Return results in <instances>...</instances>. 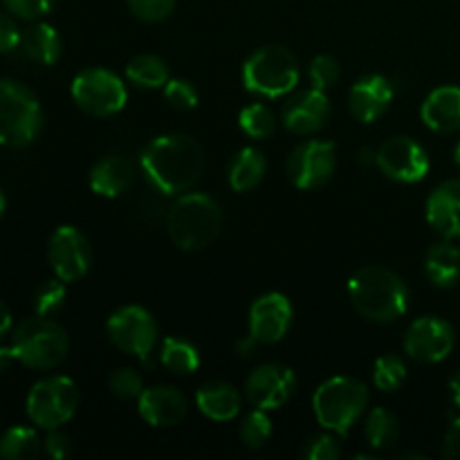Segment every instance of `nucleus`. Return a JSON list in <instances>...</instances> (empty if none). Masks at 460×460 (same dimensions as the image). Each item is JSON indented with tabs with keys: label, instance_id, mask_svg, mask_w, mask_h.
Masks as SVG:
<instances>
[{
	"label": "nucleus",
	"instance_id": "obj_1",
	"mask_svg": "<svg viewBox=\"0 0 460 460\" xmlns=\"http://www.w3.org/2000/svg\"><path fill=\"white\" fill-rule=\"evenodd\" d=\"M139 162L148 184L164 196L187 193L205 171L202 146L184 133H169L151 139Z\"/></svg>",
	"mask_w": 460,
	"mask_h": 460
},
{
	"label": "nucleus",
	"instance_id": "obj_2",
	"mask_svg": "<svg viewBox=\"0 0 460 460\" xmlns=\"http://www.w3.org/2000/svg\"><path fill=\"white\" fill-rule=\"evenodd\" d=\"M349 296L353 308L376 323L398 322L409 308L407 283L382 265L359 270L349 281Z\"/></svg>",
	"mask_w": 460,
	"mask_h": 460
},
{
	"label": "nucleus",
	"instance_id": "obj_3",
	"mask_svg": "<svg viewBox=\"0 0 460 460\" xmlns=\"http://www.w3.org/2000/svg\"><path fill=\"white\" fill-rule=\"evenodd\" d=\"M166 229L173 245L180 250H205L223 229V211L207 193H180L166 216Z\"/></svg>",
	"mask_w": 460,
	"mask_h": 460
},
{
	"label": "nucleus",
	"instance_id": "obj_4",
	"mask_svg": "<svg viewBox=\"0 0 460 460\" xmlns=\"http://www.w3.org/2000/svg\"><path fill=\"white\" fill-rule=\"evenodd\" d=\"M368 389L355 377H331L313 395V411L319 425L337 436H349L368 407Z\"/></svg>",
	"mask_w": 460,
	"mask_h": 460
},
{
	"label": "nucleus",
	"instance_id": "obj_5",
	"mask_svg": "<svg viewBox=\"0 0 460 460\" xmlns=\"http://www.w3.org/2000/svg\"><path fill=\"white\" fill-rule=\"evenodd\" d=\"M12 349L16 362L34 371H49L66 362L70 353V337L61 323L36 314L18 323L12 335Z\"/></svg>",
	"mask_w": 460,
	"mask_h": 460
},
{
	"label": "nucleus",
	"instance_id": "obj_6",
	"mask_svg": "<svg viewBox=\"0 0 460 460\" xmlns=\"http://www.w3.org/2000/svg\"><path fill=\"white\" fill-rule=\"evenodd\" d=\"M40 128L43 108L34 90L16 79H0V146H30Z\"/></svg>",
	"mask_w": 460,
	"mask_h": 460
},
{
	"label": "nucleus",
	"instance_id": "obj_7",
	"mask_svg": "<svg viewBox=\"0 0 460 460\" xmlns=\"http://www.w3.org/2000/svg\"><path fill=\"white\" fill-rule=\"evenodd\" d=\"M299 61L283 45L256 49L243 66V85L259 97L277 99L290 94L299 84Z\"/></svg>",
	"mask_w": 460,
	"mask_h": 460
},
{
	"label": "nucleus",
	"instance_id": "obj_8",
	"mask_svg": "<svg viewBox=\"0 0 460 460\" xmlns=\"http://www.w3.org/2000/svg\"><path fill=\"white\" fill-rule=\"evenodd\" d=\"M79 386L66 376H49L27 394V418L40 429H61L79 409Z\"/></svg>",
	"mask_w": 460,
	"mask_h": 460
},
{
	"label": "nucleus",
	"instance_id": "obj_9",
	"mask_svg": "<svg viewBox=\"0 0 460 460\" xmlns=\"http://www.w3.org/2000/svg\"><path fill=\"white\" fill-rule=\"evenodd\" d=\"M72 99L93 117H112L124 111L128 90L121 76L106 67H85L72 81Z\"/></svg>",
	"mask_w": 460,
	"mask_h": 460
},
{
	"label": "nucleus",
	"instance_id": "obj_10",
	"mask_svg": "<svg viewBox=\"0 0 460 460\" xmlns=\"http://www.w3.org/2000/svg\"><path fill=\"white\" fill-rule=\"evenodd\" d=\"M106 332L117 350L139 359L151 358L157 340H160L155 317L142 305H124V308L115 310L108 319Z\"/></svg>",
	"mask_w": 460,
	"mask_h": 460
},
{
	"label": "nucleus",
	"instance_id": "obj_11",
	"mask_svg": "<svg viewBox=\"0 0 460 460\" xmlns=\"http://www.w3.org/2000/svg\"><path fill=\"white\" fill-rule=\"evenodd\" d=\"M286 169L290 182L301 191L323 187L337 169L335 144L323 139H305L292 148Z\"/></svg>",
	"mask_w": 460,
	"mask_h": 460
},
{
	"label": "nucleus",
	"instance_id": "obj_12",
	"mask_svg": "<svg viewBox=\"0 0 460 460\" xmlns=\"http://www.w3.org/2000/svg\"><path fill=\"white\" fill-rule=\"evenodd\" d=\"M48 259L54 274L61 281L75 283L88 274L90 265H93V247L81 229L72 227V225H61L49 236Z\"/></svg>",
	"mask_w": 460,
	"mask_h": 460
},
{
	"label": "nucleus",
	"instance_id": "obj_13",
	"mask_svg": "<svg viewBox=\"0 0 460 460\" xmlns=\"http://www.w3.org/2000/svg\"><path fill=\"white\" fill-rule=\"evenodd\" d=\"M376 164L389 180L400 184H416L429 173V155L411 137H391L377 148Z\"/></svg>",
	"mask_w": 460,
	"mask_h": 460
},
{
	"label": "nucleus",
	"instance_id": "obj_14",
	"mask_svg": "<svg viewBox=\"0 0 460 460\" xmlns=\"http://www.w3.org/2000/svg\"><path fill=\"white\" fill-rule=\"evenodd\" d=\"M404 353L418 364H438L452 355L456 332L449 322L440 317H420L409 326L404 335Z\"/></svg>",
	"mask_w": 460,
	"mask_h": 460
},
{
	"label": "nucleus",
	"instance_id": "obj_15",
	"mask_svg": "<svg viewBox=\"0 0 460 460\" xmlns=\"http://www.w3.org/2000/svg\"><path fill=\"white\" fill-rule=\"evenodd\" d=\"M296 391V376L290 367L279 362L261 364L245 382V395L256 409L277 411L290 402Z\"/></svg>",
	"mask_w": 460,
	"mask_h": 460
},
{
	"label": "nucleus",
	"instance_id": "obj_16",
	"mask_svg": "<svg viewBox=\"0 0 460 460\" xmlns=\"http://www.w3.org/2000/svg\"><path fill=\"white\" fill-rule=\"evenodd\" d=\"M295 317L290 299L281 292L259 296L250 308V335L261 344H277L288 335Z\"/></svg>",
	"mask_w": 460,
	"mask_h": 460
},
{
	"label": "nucleus",
	"instance_id": "obj_17",
	"mask_svg": "<svg viewBox=\"0 0 460 460\" xmlns=\"http://www.w3.org/2000/svg\"><path fill=\"white\" fill-rule=\"evenodd\" d=\"M328 117H331V99L326 90H319L314 85L292 94L281 112L286 130H290L292 135H304V137L319 133L326 126Z\"/></svg>",
	"mask_w": 460,
	"mask_h": 460
},
{
	"label": "nucleus",
	"instance_id": "obj_18",
	"mask_svg": "<svg viewBox=\"0 0 460 460\" xmlns=\"http://www.w3.org/2000/svg\"><path fill=\"white\" fill-rule=\"evenodd\" d=\"M137 411L151 427L169 429V427L180 425L184 420L189 404L182 391L162 385L142 391V395L137 398Z\"/></svg>",
	"mask_w": 460,
	"mask_h": 460
},
{
	"label": "nucleus",
	"instance_id": "obj_19",
	"mask_svg": "<svg viewBox=\"0 0 460 460\" xmlns=\"http://www.w3.org/2000/svg\"><path fill=\"white\" fill-rule=\"evenodd\" d=\"M394 102V85L382 75H367L353 84L349 93L350 115L362 124H373L389 111Z\"/></svg>",
	"mask_w": 460,
	"mask_h": 460
},
{
	"label": "nucleus",
	"instance_id": "obj_20",
	"mask_svg": "<svg viewBox=\"0 0 460 460\" xmlns=\"http://www.w3.org/2000/svg\"><path fill=\"white\" fill-rule=\"evenodd\" d=\"M427 220L447 241L460 238V178L440 182L427 198Z\"/></svg>",
	"mask_w": 460,
	"mask_h": 460
},
{
	"label": "nucleus",
	"instance_id": "obj_21",
	"mask_svg": "<svg viewBox=\"0 0 460 460\" xmlns=\"http://www.w3.org/2000/svg\"><path fill=\"white\" fill-rule=\"evenodd\" d=\"M422 124L434 133H458L460 130V85H440L431 90L420 106Z\"/></svg>",
	"mask_w": 460,
	"mask_h": 460
},
{
	"label": "nucleus",
	"instance_id": "obj_22",
	"mask_svg": "<svg viewBox=\"0 0 460 460\" xmlns=\"http://www.w3.org/2000/svg\"><path fill=\"white\" fill-rule=\"evenodd\" d=\"M133 162L121 155H106L90 171V189L102 198H119L135 182Z\"/></svg>",
	"mask_w": 460,
	"mask_h": 460
},
{
	"label": "nucleus",
	"instance_id": "obj_23",
	"mask_svg": "<svg viewBox=\"0 0 460 460\" xmlns=\"http://www.w3.org/2000/svg\"><path fill=\"white\" fill-rule=\"evenodd\" d=\"M196 404L202 416L209 420L227 422L241 413V395L234 389V385L223 380L202 385L196 394Z\"/></svg>",
	"mask_w": 460,
	"mask_h": 460
},
{
	"label": "nucleus",
	"instance_id": "obj_24",
	"mask_svg": "<svg viewBox=\"0 0 460 460\" xmlns=\"http://www.w3.org/2000/svg\"><path fill=\"white\" fill-rule=\"evenodd\" d=\"M18 49L25 54L30 61L40 63V66H54L61 58L63 43L58 31L49 22L34 21L30 27L21 31V43Z\"/></svg>",
	"mask_w": 460,
	"mask_h": 460
},
{
	"label": "nucleus",
	"instance_id": "obj_25",
	"mask_svg": "<svg viewBox=\"0 0 460 460\" xmlns=\"http://www.w3.org/2000/svg\"><path fill=\"white\" fill-rule=\"evenodd\" d=\"M265 171H268V160H265L263 151H259V148L254 146L243 148V151H238V155H234V160L229 162V187L238 193L252 191V189H256L263 182Z\"/></svg>",
	"mask_w": 460,
	"mask_h": 460
},
{
	"label": "nucleus",
	"instance_id": "obj_26",
	"mask_svg": "<svg viewBox=\"0 0 460 460\" xmlns=\"http://www.w3.org/2000/svg\"><path fill=\"white\" fill-rule=\"evenodd\" d=\"M425 272L436 288H454L460 279V250L445 238L436 243L425 259Z\"/></svg>",
	"mask_w": 460,
	"mask_h": 460
},
{
	"label": "nucleus",
	"instance_id": "obj_27",
	"mask_svg": "<svg viewBox=\"0 0 460 460\" xmlns=\"http://www.w3.org/2000/svg\"><path fill=\"white\" fill-rule=\"evenodd\" d=\"M126 79L142 90L164 88L169 81V66L155 54H137L126 66Z\"/></svg>",
	"mask_w": 460,
	"mask_h": 460
},
{
	"label": "nucleus",
	"instance_id": "obj_28",
	"mask_svg": "<svg viewBox=\"0 0 460 460\" xmlns=\"http://www.w3.org/2000/svg\"><path fill=\"white\" fill-rule=\"evenodd\" d=\"M364 436H367V443L371 445L373 452H389L400 440L398 418L389 409L376 407L368 413L367 425H364Z\"/></svg>",
	"mask_w": 460,
	"mask_h": 460
},
{
	"label": "nucleus",
	"instance_id": "obj_29",
	"mask_svg": "<svg viewBox=\"0 0 460 460\" xmlns=\"http://www.w3.org/2000/svg\"><path fill=\"white\" fill-rule=\"evenodd\" d=\"M160 362L166 371L175 373V376H191L200 367V353L191 341L182 340V337H166L162 341Z\"/></svg>",
	"mask_w": 460,
	"mask_h": 460
},
{
	"label": "nucleus",
	"instance_id": "obj_30",
	"mask_svg": "<svg viewBox=\"0 0 460 460\" xmlns=\"http://www.w3.org/2000/svg\"><path fill=\"white\" fill-rule=\"evenodd\" d=\"M39 452L40 438L31 427H9L0 438V458L4 460H31Z\"/></svg>",
	"mask_w": 460,
	"mask_h": 460
},
{
	"label": "nucleus",
	"instance_id": "obj_31",
	"mask_svg": "<svg viewBox=\"0 0 460 460\" xmlns=\"http://www.w3.org/2000/svg\"><path fill=\"white\" fill-rule=\"evenodd\" d=\"M238 124H241L243 133L250 137L268 139L277 130V117L265 103H250L238 115Z\"/></svg>",
	"mask_w": 460,
	"mask_h": 460
},
{
	"label": "nucleus",
	"instance_id": "obj_32",
	"mask_svg": "<svg viewBox=\"0 0 460 460\" xmlns=\"http://www.w3.org/2000/svg\"><path fill=\"white\" fill-rule=\"evenodd\" d=\"M373 382L385 394L398 391L407 382V364H404V359L394 353L382 355L376 362V368H373Z\"/></svg>",
	"mask_w": 460,
	"mask_h": 460
},
{
	"label": "nucleus",
	"instance_id": "obj_33",
	"mask_svg": "<svg viewBox=\"0 0 460 460\" xmlns=\"http://www.w3.org/2000/svg\"><path fill=\"white\" fill-rule=\"evenodd\" d=\"M243 445L247 449H261L272 436V420L268 418V411L263 409H254L252 413H247L241 422V429H238Z\"/></svg>",
	"mask_w": 460,
	"mask_h": 460
},
{
	"label": "nucleus",
	"instance_id": "obj_34",
	"mask_svg": "<svg viewBox=\"0 0 460 460\" xmlns=\"http://www.w3.org/2000/svg\"><path fill=\"white\" fill-rule=\"evenodd\" d=\"M108 389H111V394L115 395V398L135 400L142 395L144 377L130 367L115 368V371L111 373V377H108Z\"/></svg>",
	"mask_w": 460,
	"mask_h": 460
},
{
	"label": "nucleus",
	"instance_id": "obj_35",
	"mask_svg": "<svg viewBox=\"0 0 460 460\" xmlns=\"http://www.w3.org/2000/svg\"><path fill=\"white\" fill-rule=\"evenodd\" d=\"M66 301V281L61 279H49L43 286L36 288L34 292V310L36 314H43V317H49V314L57 313L58 308Z\"/></svg>",
	"mask_w": 460,
	"mask_h": 460
},
{
	"label": "nucleus",
	"instance_id": "obj_36",
	"mask_svg": "<svg viewBox=\"0 0 460 460\" xmlns=\"http://www.w3.org/2000/svg\"><path fill=\"white\" fill-rule=\"evenodd\" d=\"M310 84L319 90H331L332 85L340 81L341 76V66L335 57L331 54H319V57L313 58L308 67Z\"/></svg>",
	"mask_w": 460,
	"mask_h": 460
},
{
	"label": "nucleus",
	"instance_id": "obj_37",
	"mask_svg": "<svg viewBox=\"0 0 460 460\" xmlns=\"http://www.w3.org/2000/svg\"><path fill=\"white\" fill-rule=\"evenodd\" d=\"M164 99L175 111L189 112L198 106V90L187 79H169L164 85Z\"/></svg>",
	"mask_w": 460,
	"mask_h": 460
},
{
	"label": "nucleus",
	"instance_id": "obj_38",
	"mask_svg": "<svg viewBox=\"0 0 460 460\" xmlns=\"http://www.w3.org/2000/svg\"><path fill=\"white\" fill-rule=\"evenodd\" d=\"M128 9L137 21L162 22L173 13L175 0H128Z\"/></svg>",
	"mask_w": 460,
	"mask_h": 460
},
{
	"label": "nucleus",
	"instance_id": "obj_39",
	"mask_svg": "<svg viewBox=\"0 0 460 460\" xmlns=\"http://www.w3.org/2000/svg\"><path fill=\"white\" fill-rule=\"evenodd\" d=\"M54 3L57 0H3L4 9L12 13L13 18H21V21H40L43 16H48L52 12Z\"/></svg>",
	"mask_w": 460,
	"mask_h": 460
},
{
	"label": "nucleus",
	"instance_id": "obj_40",
	"mask_svg": "<svg viewBox=\"0 0 460 460\" xmlns=\"http://www.w3.org/2000/svg\"><path fill=\"white\" fill-rule=\"evenodd\" d=\"M340 436L328 431V434H319L314 438L308 440L304 449V458L308 460H337L341 456V447H340Z\"/></svg>",
	"mask_w": 460,
	"mask_h": 460
},
{
	"label": "nucleus",
	"instance_id": "obj_41",
	"mask_svg": "<svg viewBox=\"0 0 460 460\" xmlns=\"http://www.w3.org/2000/svg\"><path fill=\"white\" fill-rule=\"evenodd\" d=\"M18 43H21V30H18L16 21L0 12V57L13 52Z\"/></svg>",
	"mask_w": 460,
	"mask_h": 460
},
{
	"label": "nucleus",
	"instance_id": "obj_42",
	"mask_svg": "<svg viewBox=\"0 0 460 460\" xmlns=\"http://www.w3.org/2000/svg\"><path fill=\"white\" fill-rule=\"evenodd\" d=\"M45 452H48L49 458L63 460L72 452L70 436L63 434L61 429H49L48 438H45Z\"/></svg>",
	"mask_w": 460,
	"mask_h": 460
},
{
	"label": "nucleus",
	"instance_id": "obj_43",
	"mask_svg": "<svg viewBox=\"0 0 460 460\" xmlns=\"http://www.w3.org/2000/svg\"><path fill=\"white\" fill-rule=\"evenodd\" d=\"M443 456L447 460H460V418L454 420V425L449 427L447 436H445Z\"/></svg>",
	"mask_w": 460,
	"mask_h": 460
},
{
	"label": "nucleus",
	"instance_id": "obj_44",
	"mask_svg": "<svg viewBox=\"0 0 460 460\" xmlns=\"http://www.w3.org/2000/svg\"><path fill=\"white\" fill-rule=\"evenodd\" d=\"M259 344H261V341L256 340V337H252V335L243 337V340L238 341V344H236V353H238V358H243V359L254 358L256 350H259Z\"/></svg>",
	"mask_w": 460,
	"mask_h": 460
},
{
	"label": "nucleus",
	"instance_id": "obj_45",
	"mask_svg": "<svg viewBox=\"0 0 460 460\" xmlns=\"http://www.w3.org/2000/svg\"><path fill=\"white\" fill-rule=\"evenodd\" d=\"M13 362H16V355L12 346H0V373L7 371Z\"/></svg>",
	"mask_w": 460,
	"mask_h": 460
},
{
	"label": "nucleus",
	"instance_id": "obj_46",
	"mask_svg": "<svg viewBox=\"0 0 460 460\" xmlns=\"http://www.w3.org/2000/svg\"><path fill=\"white\" fill-rule=\"evenodd\" d=\"M9 328H12V313H9L7 305L0 301V337L7 335Z\"/></svg>",
	"mask_w": 460,
	"mask_h": 460
},
{
	"label": "nucleus",
	"instance_id": "obj_47",
	"mask_svg": "<svg viewBox=\"0 0 460 460\" xmlns=\"http://www.w3.org/2000/svg\"><path fill=\"white\" fill-rule=\"evenodd\" d=\"M449 394H452L454 407L460 409V368L454 373L452 380H449Z\"/></svg>",
	"mask_w": 460,
	"mask_h": 460
},
{
	"label": "nucleus",
	"instance_id": "obj_48",
	"mask_svg": "<svg viewBox=\"0 0 460 460\" xmlns=\"http://www.w3.org/2000/svg\"><path fill=\"white\" fill-rule=\"evenodd\" d=\"M4 209H7V198H4V193H3V189H0V218H3V214H4Z\"/></svg>",
	"mask_w": 460,
	"mask_h": 460
},
{
	"label": "nucleus",
	"instance_id": "obj_49",
	"mask_svg": "<svg viewBox=\"0 0 460 460\" xmlns=\"http://www.w3.org/2000/svg\"><path fill=\"white\" fill-rule=\"evenodd\" d=\"M454 162H456V166L460 169V142L456 144V148H454Z\"/></svg>",
	"mask_w": 460,
	"mask_h": 460
}]
</instances>
